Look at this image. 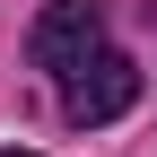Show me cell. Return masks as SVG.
I'll return each mask as SVG.
<instances>
[{"label": "cell", "mask_w": 157, "mask_h": 157, "mask_svg": "<svg viewBox=\"0 0 157 157\" xmlns=\"http://www.w3.org/2000/svg\"><path fill=\"white\" fill-rule=\"evenodd\" d=\"M87 52H105V9H96V0H52L26 26V61L52 70V78H70Z\"/></svg>", "instance_id": "6da1fadb"}, {"label": "cell", "mask_w": 157, "mask_h": 157, "mask_svg": "<svg viewBox=\"0 0 157 157\" xmlns=\"http://www.w3.org/2000/svg\"><path fill=\"white\" fill-rule=\"evenodd\" d=\"M131 96H140V70L122 61V52H87L70 78H61V113L78 131H96V122H113V113H131Z\"/></svg>", "instance_id": "7a4b0ae2"}, {"label": "cell", "mask_w": 157, "mask_h": 157, "mask_svg": "<svg viewBox=\"0 0 157 157\" xmlns=\"http://www.w3.org/2000/svg\"><path fill=\"white\" fill-rule=\"evenodd\" d=\"M0 157H35V148H0Z\"/></svg>", "instance_id": "3957f363"}, {"label": "cell", "mask_w": 157, "mask_h": 157, "mask_svg": "<svg viewBox=\"0 0 157 157\" xmlns=\"http://www.w3.org/2000/svg\"><path fill=\"white\" fill-rule=\"evenodd\" d=\"M148 26H157V0H148Z\"/></svg>", "instance_id": "277c9868"}]
</instances>
